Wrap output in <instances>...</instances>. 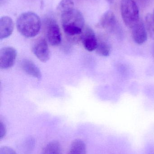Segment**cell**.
<instances>
[{
	"instance_id": "6da1fadb",
	"label": "cell",
	"mask_w": 154,
	"mask_h": 154,
	"mask_svg": "<svg viewBox=\"0 0 154 154\" xmlns=\"http://www.w3.org/2000/svg\"><path fill=\"white\" fill-rule=\"evenodd\" d=\"M64 32L71 38H79L85 27V20L82 14L74 7L60 14Z\"/></svg>"
},
{
	"instance_id": "7a4b0ae2",
	"label": "cell",
	"mask_w": 154,
	"mask_h": 154,
	"mask_svg": "<svg viewBox=\"0 0 154 154\" xmlns=\"http://www.w3.org/2000/svg\"><path fill=\"white\" fill-rule=\"evenodd\" d=\"M16 27L23 36L26 38H33L39 33L41 27V22L39 16L35 13L26 12L18 17Z\"/></svg>"
},
{
	"instance_id": "3957f363",
	"label": "cell",
	"mask_w": 154,
	"mask_h": 154,
	"mask_svg": "<svg viewBox=\"0 0 154 154\" xmlns=\"http://www.w3.org/2000/svg\"><path fill=\"white\" fill-rule=\"evenodd\" d=\"M121 12L124 23L130 29L140 20L139 9L134 0H122Z\"/></svg>"
},
{
	"instance_id": "277c9868",
	"label": "cell",
	"mask_w": 154,
	"mask_h": 154,
	"mask_svg": "<svg viewBox=\"0 0 154 154\" xmlns=\"http://www.w3.org/2000/svg\"><path fill=\"white\" fill-rule=\"evenodd\" d=\"M46 35L47 40L52 46H58L61 42L60 29L54 19H49L46 20Z\"/></svg>"
},
{
	"instance_id": "5b68a950",
	"label": "cell",
	"mask_w": 154,
	"mask_h": 154,
	"mask_svg": "<svg viewBox=\"0 0 154 154\" xmlns=\"http://www.w3.org/2000/svg\"><path fill=\"white\" fill-rule=\"evenodd\" d=\"M32 51L37 58L42 62H46L50 57V52L47 41L43 38L36 40L32 46Z\"/></svg>"
},
{
	"instance_id": "8992f818",
	"label": "cell",
	"mask_w": 154,
	"mask_h": 154,
	"mask_svg": "<svg viewBox=\"0 0 154 154\" xmlns=\"http://www.w3.org/2000/svg\"><path fill=\"white\" fill-rule=\"evenodd\" d=\"M17 52L12 47L3 48L0 51V68L6 69L11 68L15 63Z\"/></svg>"
},
{
	"instance_id": "52a82bcc",
	"label": "cell",
	"mask_w": 154,
	"mask_h": 154,
	"mask_svg": "<svg viewBox=\"0 0 154 154\" xmlns=\"http://www.w3.org/2000/svg\"><path fill=\"white\" fill-rule=\"evenodd\" d=\"M99 24L101 28L110 33H115L118 35V32L120 31L115 16L112 11H107L103 14Z\"/></svg>"
},
{
	"instance_id": "ba28073f",
	"label": "cell",
	"mask_w": 154,
	"mask_h": 154,
	"mask_svg": "<svg viewBox=\"0 0 154 154\" xmlns=\"http://www.w3.org/2000/svg\"><path fill=\"white\" fill-rule=\"evenodd\" d=\"M80 40L83 46L89 51L96 50L98 39L93 30L88 26H85L80 35Z\"/></svg>"
},
{
	"instance_id": "9c48e42d",
	"label": "cell",
	"mask_w": 154,
	"mask_h": 154,
	"mask_svg": "<svg viewBox=\"0 0 154 154\" xmlns=\"http://www.w3.org/2000/svg\"><path fill=\"white\" fill-rule=\"evenodd\" d=\"M131 29L132 38L136 44L142 45L147 41L148 33L145 25L142 20H139Z\"/></svg>"
},
{
	"instance_id": "30bf717a",
	"label": "cell",
	"mask_w": 154,
	"mask_h": 154,
	"mask_svg": "<svg viewBox=\"0 0 154 154\" xmlns=\"http://www.w3.org/2000/svg\"><path fill=\"white\" fill-rule=\"evenodd\" d=\"M13 29L12 20L9 16L2 17L0 19V39H4L10 37Z\"/></svg>"
},
{
	"instance_id": "8fae6325",
	"label": "cell",
	"mask_w": 154,
	"mask_h": 154,
	"mask_svg": "<svg viewBox=\"0 0 154 154\" xmlns=\"http://www.w3.org/2000/svg\"><path fill=\"white\" fill-rule=\"evenodd\" d=\"M22 69L28 75L37 78L38 79H41L42 74L39 69L30 60H24L21 63Z\"/></svg>"
},
{
	"instance_id": "7c38bea8",
	"label": "cell",
	"mask_w": 154,
	"mask_h": 154,
	"mask_svg": "<svg viewBox=\"0 0 154 154\" xmlns=\"http://www.w3.org/2000/svg\"><path fill=\"white\" fill-rule=\"evenodd\" d=\"M69 154H86L85 143L79 139L73 141L71 145Z\"/></svg>"
},
{
	"instance_id": "4fadbf2b",
	"label": "cell",
	"mask_w": 154,
	"mask_h": 154,
	"mask_svg": "<svg viewBox=\"0 0 154 154\" xmlns=\"http://www.w3.org/2000/svg\"><path fill=\"white\" fill-rule=\"evenodd\" d=\"M111 50V46L108 42L98 40L97 46L95 50L98 55L102 57H108L110 55Z\"/></svg>"
},
{
	"instance_id": "5bb4252c",
	"label": "cell",
	"mask_w": 154,
	"mask_h": 154,
	"mask_svg": "<svg viewBox=\"0 0 154 154\" xmlns=\"http://www.w3.org/2000/svg\"><path fill=\"white\" fill-rule=\"evenodd\" d=\"M61 146L56 141L50 142L45 146L42 154H60Z\"/></svg>"
},
{
	"instance_id": "9a60e30c",
	"label": "cell",
	"mask_w": 154,
	"mask_h": 154,
	"mask_svg": "<svg viewBox=\"0 0 154 154\" xmlns=\"http://www.w3.org/2000/svg\"><path fill=\"white\" fill-rule=\"evenodd\" d=\"M145 21L147 33L151 39L154 40V20L153 14H147L146 16Z\"/></svg>"
},
{
	"instance_id": "2e32d148",
	"label": "cell",
	"mask_w": 154,
	"mask_h": 154,
	"mask_svg": "<svg viewBox=\"0 0 154 154\" xmlns=\"http://www.w3.org/2000/svg\"><path fill=\"white\" fill-rule=\"evenodd\" d=\"M74 7V4L72 0H61L57 7V11L60 14L65 11Z\"/></svg>"
},
{
	"instance_id": "e0dca14e",
	"label": "cell",
	"mask_w": 154,
	"mask_h": 154,
	"mask_svg": "<svg viewBox=\"0 0 154 154\" xmlns=\"http://www.w3.org/2000/svg\"><path fill=\"white\" fill-rule=\"evenodd\" d=\"M0 154H17L11 147L4 146L0 148Z\"/></svg>"
},
{
	"instance_id": "ac0fdd59",
	"label": "cell",
	"mask_w": 154,
	"mask_h": 154,
	"mask_svg": "<svg viewBox=\"0 0 154 154\" xmlns=\"http://www.w3.org/2000/svg\"><path fill=\"white\" fill-rule=\"evenodd\" d=\"M6 129L5 124L1 120L0 122V138L2 140L6 134Z\"/></svg>"
},
{
	"instance_id": "d6986e66",
	"label": "cell",
	"mask_w": 154,
	"mask_h": 154,
	"mask_svg": "<svg viewBox=\"0 0 154 154\" xmlns=\"http://www.w3.org/2000/svg\"><path fill=\"white\" fill-rule=\"evenodd\" d=\"M139 3H140L141 5H145L146 4L148 3L149 0H137Z\"/></svg>"
},
{
	"instance_id": "ffe728a7",
	"label": "cell",
	"mask_w": 154,
	"mask_h": 154,
	"mask_svg": "<svg viewBox=\"0 0 154 154\" xmlns=\"http://www.w3.org/2000/svg\"><path fill=\"white\" fill-rule=\"evenodd\" d=\"M6 1H7V0H0V4L2 5L3 4L5 3Z\"/></svg>"
},
{
	"instance_id": "44dd1931",
	"label": "cell",
	"mask_w": 154,
	"mask_h": 154,
	"mask_svg": "<svg viewBox=\"0 0 154 154\" xmlns=\"http://www.w3.org/2000/svg\"><path fill=\"white\" fill-rule=\"evenodd\" d=\"M108 2L109 3V4H112L114 2L115 0H107Z\"/></svg>"
},
{
	"instance_id": "7402d4cb",
	"label": "cell",
	"mask_w": 154,
	"mask_h": 154,
	"mask_svg": "<svg viewBox=\"0 0 154 154\" xmlns=\"http://www.w3.org/2000/svg\"><path fill=\"white\" fill-rule=\"evenodd\" d=\"M153 54L154 56V45H153Z\"/></svg>"
},
{
	"instance_id": "603a6c76",
	"label": "cell",
	"mask_w": 154,
	"mask_h": 154,
	"mask_svg": "<svg viewBox=\"0 0 154 154\" xmlns=\"http://www.w3.org/2000/svg\"><path fill=\"white\" fill-rule=\"evenodd\" d=\"M153 18H154V12H153Z\"/></svg>"
}]
</instances>
